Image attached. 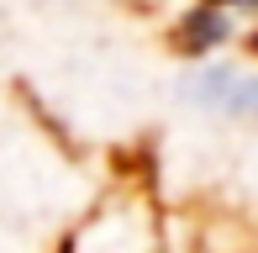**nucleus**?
<instances>
[{
	"mask_svg": "<svg viewBox=\"0 0 258 253\" xmlns=\"http://www.w3.org/2000/svg\"><path fill=\"white\" fill-rule=\"evenodd\" d=\"M201 6H211V11H216V6H242V0H201Z\"/></svg>",
	"mask_w": 258,
	"mask_h": 253,
	"instance_id": "1",
	"label": "nucleus"
}]
</instances>
